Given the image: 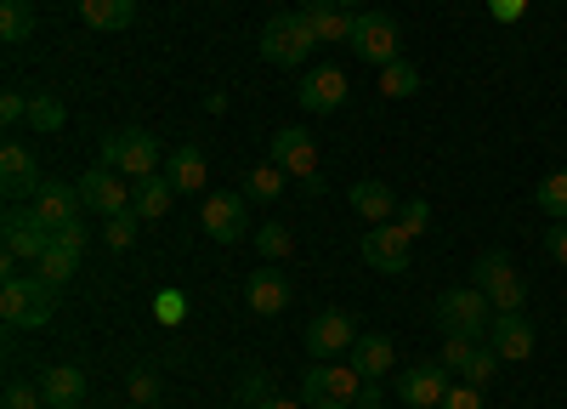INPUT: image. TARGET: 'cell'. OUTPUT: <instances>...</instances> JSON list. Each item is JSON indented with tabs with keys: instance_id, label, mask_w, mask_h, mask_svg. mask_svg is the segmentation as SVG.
I'll list each match as a JSON object with an SVG mask.
<instances>
[{
	"instance_id": "cell-39",
	"label": "cell",
	"mask_w": 567,
	"mask_h": 409,
	"mask_svg": "<svg viewBox=\"0 0 567 409\" xmlns=\"http://www.w3.org/2000/svg\"><path fill=\"white\" fill-rule=\"evenodd\" d=\"M125 392H131V403H136V409H148V403L159 398V376H154V370H136V376L125 381Z\"/></svg>"
},
{
	"instance_id": "cell-17",
	"label": "cell",
	"mask_w": 567,
	"mask_h": 409,
	"mask_svg": "<svg viewBox=\"0 0 567 409\" xmlns=\"http://www.w3.org/2000/svg\"><path fill=\"white\" fill-rule=\"evenodd\" d=\"M40 392H45V409H80L85 403V376L74 370V364H52V370L40 376Z\"/></svg>"
},
{
	"instance_id": "cell-49",
	"label": "cell",
	"mask_w": 567,
	"mask_h": 409,
	"mask_svg": "<svg viewBox=\"0 0 567 409\" xmlns=\"http://www.w3.org/2000/svg\"><path fill=\"white\" fill-rule=\"evenodd\" d=\"M358 403H363V409H381V392H374V381H363V392H358Z\"/></svg>"
},
{
	"instance_id": "cell-3",
	"label": "cell",
	"mask_w": 567,
	"mask_h": 409,
	"mask_svg": "<svg viewBox=\"0 0 567 409\" xmlns=\"http://www.w3.org/2000/svg\"><path fill=\"white\" fill-rule=\"evenodd\" d=\"M159 143H154V136L148 131H142V125H125V131H109L103 136V165L109 171H120V176H154L159 171Z\"/></svg>"
},
{
	"instance_id": "cell-5",
	"label": "cell",
	"mask_w": 567,
	"mask_h": 409,
	"mask_svg": "<svg viewBox=\"0 0 567 409\" xmlns=\"http://www.w3.org/2000/svg\"><path fill=\"white\" fill-rule=\"evenodd\" d=\"M363 392V376L352 364H312L301 381V403L307 409H352V398Z\"/></svg>"
},
{
	"instance_id": "cell-46",
	"label": "cell",
	"mask_w": 567,
	"mask_h": 409,
	"mask_svg": "<svg viewBox=\"0 0 567 409\" xmlns=\"http://www.w3.org/2000/svg\"><path fill=\"white\" fill-rule=\"evenodd\" d=\"M545 250H550V256H556V262L567 267V222H556L550 234H545Z\"/></svg>"
},
{
	"instance_id": "cell-41",
	"label": "cell",
	"mask_w": 567,
	"mask_h": 409,
	"mask_svg": "<svg viewBox=\"0 0 567 409\" xmlns=\"http://www.w3.org/2000/svg\"><path fill=\"white\" fill-rule=\"evenodd\" d=\"M437 409H483V387H471V381L465 387H449Z\"/></svg>"
},
{
	"instance_id": "cell-18",
	"label": "cell",
	"mask_w": 567,
	"mask_h": 409,
	"mask_svg": "<svg viewBox=\"0 0 567 409\" xmlns=\"http://www.w3.org/2000/svg\"><path fill=\"white\" fill-rule=\"evenodd\" d=\"M488 347L499 358H528L534 352V325H528L523 313H499L494 325H488Z\"/></svg>"
},
{
	"instance_id": "cell-20",
	"label": "cell",
	"mask_w": 567,
	"mask_h": 409,
	"mask_svg": "<svg viewBox=\"0 0 567 409\" xmlns=\"http://www.w3.org/2000/svg\"><path fill=\"white\" fill-rule=\"evenodd\" d=\"M80 23L85 29H103V34L131 29L136 23V0H80Z\"/></svg>"
},
{
	"instance_id": "cell-50",
	"label": "cell",
	"mask_w": 567,
	"mask_h": 409,
	"mask_svg": "<svg viewBox=\"0 0 567 409\" xmlns=\"http://www.w3.org/2000/svg\"><path fill=\"white\" fill-rule=\"evenodd\" d=\"M329 7H363V0H329Z\"/></svg>"
},
{
	"instance_id": "cell-23",
	"label": "cell",
	"mask_w": 567,
	"mask_h": 409,
	"mask_svg": "<svg viewBox=\"0 0 567 409\" xmlns=\"http://www.w3.org/2000/svg\"><path fill=\"white\" fill-rule=\"evenodd\" d=\"M352 211L363 222H386L398 211V194L386 188V182H358V188H352Z\"/></svg>"
},
{
	"instance_id": "cell-16",
	"label": "cell",
	"mask_w": 567,
	"mask_h": 409,
	"mask_svg": "<svg viewBox=\"0 0 567 409\" xmlns=\"http://www.w3.org/2000/svg\"><path fill=\"white\" fill-rule=\"evenodd\" d=\"M443 392H449V370H443V364H414V370L398 376V398L409 409H432V403H443Z\"/></svg>"
},
{
	"instance_id": "cell-40",
	"label": "cell",
	"mask_w": 567,
	"mask_h": 409,
	"mask_svg": "<svg viewBox=\"0 0 567 409\" xmlns=\"http://www.w3.org/2000/svg\"><path fill=\"white\" fill-rule=\"evenodd\" d=\"M7 409H45L40 381H12V387H7Z\"/></svg>"
},
{
	"instance_id": "cell-19",
	"label": "cell",
	"mask_w": 567,
	"mask_h": 409,
	"mask_svg": "<svg viewBox=\"0 0 567 409\" xmlns=\"http://www.w3.org/2000/svg\"><path fill=\"white\" fill-rule=\"evenodd\" d=\"M245 301H250V313L272 318V313L290 307V279H284V273H272V267H261L256 279L245 285Z\"/></svg>"
},
{
	"instance_id": "cell-32",
	"label": "cell",
	"mask_w": 567,
	"mask_h": 409,
	"mask_svg": "<svg viewBox=\"0 0 567 409\" xmlns=\"http://www.w3.org/2000/svg\"><path fill=\"white\" fill-rule=\"evenodd\" d=\"M63 120H69V114H63L58 98H45V91H40V98H29V125H34V131H63Z\"/></svg>"
},
{
	"instance_id": "cell-1",
	"label": "cell",
	"mask_w": 567,
	"mask_h": 409,
	"mask_svg": "<svg viewBox=\"0 0 567 409\" xmlns=\"http://www.w3.org/2000/svg\"><path fill=\"white\" fill-rule=\"evenodd\" d=\"M312 45H318V34H312L307 12H278V18L261 29V63H272V69H301V63L312 58Z\"/></svg>"
},
{
	"instance_id": "cell-43",
	"label": "cell",
	"mask_w": 567,
	"mask_h": 409,
	"mask_svg": "<svg viewBox=\"0 0 567 409\" xmlns=\"http://www.w3.org/2000/svg\"><path fill=\"white\" fill-rule=\"evenodd\" d=\"M159 318H165V325H182V318H187L182 290H159Z\"/></svg>"
},
{
	"instance_id": "cell-13",
	"label": "cell",
	"mask_w": 567,
	"mask_h": 409,
	"mask_svg": "<svg viewBox=\"0 0 567 409\" xmlns=\"http://www.w3.org/2000/svg\"><path fill=\"white\" fill-rule=\"evenodd\" d=\"M352 318L347 313H336V307H329V313H318L312 318V325H307V352L318 358V364H329V358H336V352H352Z\"/></svg>"
},
{
	"instance_id": "cell-42",
	"label": "cell",
	"mask_w": 567,
	"mask_h": 409,
	"mask_svg": "<svg viewBox=\"0 0 567 409\" xmlns=\"http://www.w3.org/2000/svg\"><path fill=\"white\" fill-rule=\"evenodd\" d=\"M0 120H7V125L29 120V98H23V91H7V98H0Z\"/></svg>"
},
{
	"instance_id": "cell-47",
	"label": "cell",
	"mask_w": 567,
	"mask_h": 409,
	"mask_svg": "<svg viewBox=\"0 0 567 409\" xmlns=\"http://www.w3.org/2000/svg\"><path fill=\"white\" fill-rule=\"evenodd\" d=\"M523 7H528V0H488V12L499 23H516V18H523Z\"/></svg>"
},
{
	"instance_id": "cell-11",
	"label": "cell",
	"mask_w": 567,
	"mask_h": 409,
	"mask_svg": "<svg viewBox=\"0 0 567 409\" xmlns=\"http://www.w3.org/2000/svg\"><path fill=\"white\" fill-rule=\"evenodd\" d=\"M296 98H301V109H307V114H336V109L352 98V80H347L341 69L318 63V69H307V74H301V91H296Z\"/></svg>"
},
{
	"instance_id": "cell-34",
	"label": "cell",
	"mask_w": 567,
	"mask_h": 409,
	"mask_svg": "<svg viewBox=\"0 0 567 409\" xmlns=\"http://www.w3.org/2000/svg\"><path fill=\"white\" fill-rule=\"evenodd\" d=\"M499 364H505V358H499L494 347H483V341H477V352H471V364H465V381H471V387H488Z\"/></svg>"
},
{
	"instance_id": "cell-10",
	"label": "cell",
	"mask_w": 567,
	"mask_h": 409,
	"mask_svg": "<svg viewBox=\"0 0 567 409\" xmlns=\"http://www.w3.org/2000/svg\"><path fill=\"white\" fill-rule=\"evenodd\" d=\"M80 200H85V211H97L103 222L136 205V194H125V176L109 171V165H91V171L80 176Z\"/></svg>"
},
{
	"instance_id": "cell-38",
	"label": "cell",
	"mask_w": 567,
	"mask_h": 409,
	"mask_svg": "<svg viewBox=\"0 0 567 409\" xmlns=\"http://www.w3.org/2000/svg\"><path fill=\"white\" fill-rule=\"evenodd\" d=\"M471 352H477V341H465V336H443V370H460L465 376V364H471Z\"/></svg>"
},
{
	"instance_id": "cell-36",
	"label": "cell",
	"mask_w": 567,
	"mask_h": 409,
	"mask_svg": "<svg viewBox=\"0 0 567 409\" xmlns=\"http://www.w3.org/2000/svg\"><path fill=\"white\" fill-rule=\"evenodd\" d=\"M136 211H120V216H109V227H103V239H109V250H131L136 245Z\"/></svg>"
},
{
	"instance_id": "cell-25",
	"label": "cell",
	"mask_w": 567,
	"mask_h": 409,
	"mask_svg": "<svg viewBox=\"0 0 567 409\" xmlns=\"http://www.w3.org/2000/svg\"><path fill=\"white\" fill-rule=\"evenodd\" d=\"M74 267H80V256L63 250V245H52V250L34 262V279H40V285H52V290H63V285L74 279Z\"/></svg>"
},
{
	"instance_id": "cell-29",
	"label": "cell",
	"mask_w": 567,
	"mask_h": 409,
	"mask_svg": "<svg viewBox=\"0 0 567 409\" xmlns=\"http://www.w3.org/2000/svg\"><path fill=\"white\" fill-rule=\"evenodd\" d=\"M511 273H516V267H511L505 250H483L477 262H471V285H477V290H494L499 279H511Z\"/></svg>"
},
{
	"instance_id": "cell-4",
	"label": "cell",
	"mask_w": 567,
	"mask_h": 409,
	"mask_svg": "<svg viewBox=\"0 0 567 409\" xmlns=\"http://www.w3.org/2000/svg\"><path fill=\"white\" fill-rule=\"evenodd\" d=\"M488 296L477 285H460V290H443L437 296V325L443 336H465V341H483L488 336Z\"/></svg>"
},
{
	"instance_id": "cell-35",
	"label": "cell",
	"mask_w": 567,
	"mask_h": 409,
	"mask_svg": "<svg viewBox=\"0 0 567 409\" xmlns=\"http://www.w3.org/2000/svg\"><path fill=\"white\" fill-rule=\"evenodd\" d=\"M483 296H488L499 313H523V301H528V285L511 273V279H499V285H494V290H483Z\"/></svg>"
},
{
	"instance_id": "cell-45",
	"label": "cell",
	"mask_w": 567,
	"mask_h": 409,
	"mask_svg": "<svg viewBox=\"0 0 567 409\" xmlns=\"http://www.w3.org/2000/svg\"><path fill=\"white\" fill-rule=\"evenodd\" d=\"M267 387H272V381H267V376H245V381H239V398H245V403H250V409H256V403H267V398H272V392H267Z\"/></svg>"
},
{
	"instance_id": "cell-37",
	"label": "cell",
	"mask_w": 567,
	"mask_h": 409,
	"mask_svg": "<svg viewBox=\"0 0 567 409\" xmlns=\"http://www.w3.org/2000/svg\"><path fill=\"white\" fill-rule=\"evenodd\" d=\"M398 227H403L409 239H420L425 227H432V205H425V200H403L398 205Z\"/></svg>"
},
{
	"instance_id": "cell-27",
	"label": "cell",
	"mask_w": 567,
	"mask_h": 409,
	"mask_svg": "<svg viewBox=\"0 0 567 409\" xmlns=\"http://www.w3.org/2000/svg\"><path fill=\"white\" fill-rule=\"evenodd\" d=\"M34 34V12H29V0H7L0 7V40L7 45H23Z\"/></svg>"
},
{
	"instance_id": "cell-22",
	"label": "cell",
	"mask_w": 567,
	"mask_h": 409,
	"mask_svg": "<svg viewBox=\"0 0 567 409\" xmlns=\"http://www.w3.org/2000/svg\"><path fill=\"white\" fill-rule=\"evenodd\" d=\"M165 176H171V188H176V194H199V188H205V154H199L194 143L176 149L171 165H165Z\"/></svg>"
},
{
	"instance_id": "cell-26",
	"label": "cell",
	"mask_w": 567,
	"mask_h": 409,
	"mask_svg": "<svg viewBox=\"0 0 567 409\" xmlns=\"http://www.w3.org/2000/svg\"><path fill=\"white\" fill-rule=\"evenodd\" d=\"M307 23H312L318 40H352V18H341V7H329V0H312Z\"/></svg>"
},
{
	"instance_id": "cell-8",
	"label": "cell",
	"mask_w": 567,
	"mask_h": 409,
	"mask_svg": "<svg viewBox=\"0 0 567 409\" xmlns=\"http://www.w3.org/2000/svg\"><path fill=\"white\" fill-rule=\"evenodd\" d=\"M272 165H278L284 176H301L312 194L323 188V182H318V149H312L307 125H284V131L272 136Z\"/></svg>"
},
{
	"instance_id": "cell-14",
	"label": "cell",
	"mask_w": 567,
	"mask_h": 409,
	"mask_svg": "<svg viewBox=\"0 0 567 409\" xmlns=\"http://www.w3.org/2000/svg\"><path fill=\"white\" fill-rule=\"evenodd\" d=\"M29 205H34V216L52 227V234H58V227H69V222H80V211H85L80 188H69V182H40Z\"/></svg>"
},
{
	"instance_id": "cell-15",
	"label": "cell",
	"mask_w": 567,
	"mask_h": 409,
	"mask_svg": "<svg viewBox=\"0 0 567 409\" xmlns=\"http://www.w3.org/2000/svg\"><path fill=\"white\" fill-rule=\"evenodd\" d=\"M40 182L45 176H40V165H34L29 149H18V143L0 149V194H7V200H34Z\"/></svg>"
},
{
	"instance_id": "cell-31",
	"label": "cell",
	"mask_w": 567,
	"mask_h": 409,
	"mask_svg": "<svg viewBox=\"0 0 567 409\" xmlns=\"http://www.w3.org/2000/svg\"><path fill=\"white\" fill-rule=\"evenodd\" d=\"M284 194V171L278 165H256L245 176V200H278Z\"/></svg>"
},
{
	"instance_id": "cell-7",
	"label": "cell",
	"mask_w": 567,
	"mask_h": 409,
	"mask_svg": "<svg viewBox=\"0 0 567 409\" xmlns=\"http://www.w3.org/2000/svg\"><path fill=\"white\" fill-rule=\"evenodd\" d=\"M0 239H7V256H18V262H40L45 250H52V227L34 216V205H12L7 222H0Z\"/></svg>"
},
{
	"instance_id": "cell-9",
	"label": "cell",
	"mask_w": 567,
	"mask_h": 409,
	"mask_svg": "<svg viewBox=\"0 0 567 409\" xmlns=\"http://www.w3.org/2000/svg\"><path fill=\"white\" fill-rule=\"evenodd\" d=\"M199 222H205V234L216 245H239L250 234V200L245 194H210L199 205Z\"/></svg>"
},
{
	"instance_id": "cell-21",
	"label": "cell",
	"mask_w": 567,
	"mask_h": 409,
	"mask_svg": "<svg viewBox=\"0 0 567 409\" xmlns=\"http://www.w3.org/2000/svg\"><path fill=\"white\" fill-rule=\"evenodd\" d=\"M352 370H358L363 381H381V376L392 370V341H386V336H358V341H352Z\"/></svg>"
},
{
	"instance_id": "cell-6",
	"label": "cell",
	"mask_w": 567,
	"mask_h": 409,
	"mask_svg": "<svg viewBox=\"0 0 567 409\" xmlns=\"http://www.w3.org/2000/svg\"><path fill=\"white\" fill-rule=\"evenodd\" d=\"M352 52L374 69L398 63V18L392 12H358L352 18Z\"/></svg>"
},
{
	"instance_id": "cell-51",
	"label": "cell",
	"mask_w": 567,
	"mask_h": 409,
	"mask_svg": "<svg viewBox=\"0 0 567 409\" xmlns=\"http://www.w3.org/2000/svg\"><path fill=\"white\" fill-rule=\"evenodd\" d=\"M131 409H136V403H131Z\"/></svg>"
},
{
	"instance_id": "cell-12",
	"label": "cell",
	"mask_w": 567,
	"mask_h": 409,
	"mask_svg": "<svg viewBox=\"0 0 567 409\" xmlns=\"http://www.w3.org/2000/svg\"><path fill=\"white\" fill-rule=\"evenodd\" d=\"M409 234L398 222H374L369 234H363V262L374 267V273H409Z\"/></svg>"
},
{
	"instance_id": "cell-24",
	"label": "cell",
	"mask_w": 567,
	"mask_h": 409,
	"mask_svg": "<svg viewBox=\"0 0 567 409\" xmlns=\"http://www.w3.org/2000/svg\"><path fill=\"white\" fill-rule=\"evenodd\" d=\"M171 194H176V188H171V176L154 171V176H142V182H136V205H131V211H136V216H165V211H171Z\"/></svg>"
},
{
	"instance_id": "cell-33",
	"label": "cell",
	"mask_w": 567,
	"mask_h": 409,
	"mask_svg": "<svg viewBox=\"0 0 567 409\" xmlns=\"http://www.w3.org/2000/svg\"><path fill=\"white\" fill-rule=\"evenodd\" d=\"M256 250H261L267 262L290 256V227H284V222H261V227H256Z\"/></svg>"
},
{
	"instance_id": "cell-28",
	"label": "cell",
	"mask_w": 567,
	"mask_h": 409,
	"mask_svg": "<svg viewBox=\"0 0 567 409\" xmlns=\"http://www.w3.org/2000/svg\"><path fill=\"white\" fill-rule=\"evenodd\" d=\"M534 205L550 216V222H567V171H550L539 188H534Z\"/></svg>"
},
{
	"instance_id": "cell-48",
	"label": "cell",
	"mask_w": 567,
	"mask_h": 409,
	"mask_svg": "<svg viewBox=\"0 0 567 409\" xmlns=\"http://www.w3.org/2000/svg\"><path fill=\"white\" fill-rule=\"evenodd\" d=\"M256 409H307V403H301V398H278V392H272V398H267V403H256Z\"/></svg>"
},
{
	"instance_id": "cell-2",
	"label": "cell",
	"mask_w": 567,
	"mask_h": 409,
	"mask_svg": "<svg viewBox=\"0 0 567 409\" xmlns=\"http://www.w3.org/2000/svg\"><path fill=\"white\" fill-rule=\"evenodd\" d=\"M58 313V290L40 285V279H7L0 285V318L12 330H45Z\"/></svg>"
},
{
	"instance_id": "cell-44",
	"label": "cell",
	"mask_w": 567,
	"mask_h": 409,
	"mask_svg": "<svg viewBox=\"0 0 567 409\" xmlns=\"http://www.w3.org/2000/svg\"><path fill=\"white\" fill-rule=\"evenodd\" d=\"M52 245H63V250H85V222H69V227H58V234H52Z\"/></svg>"
},
{
	"instance_id": "cell-30",
	"label": "cell",
	"mask_w": 567,
	"mask_h": 409,
	"mask_svg": "<svg viewBox=\"0 0 567 409\" xmlns=\"http://www.w3.org/2000/svg\"><path fill=\"white\" fill-rule=\"evenodd\" d=\"M381 91H386V98H414V91H420V69L414 63H386L381 69Z\"/></svg>"
}]
</instances>
